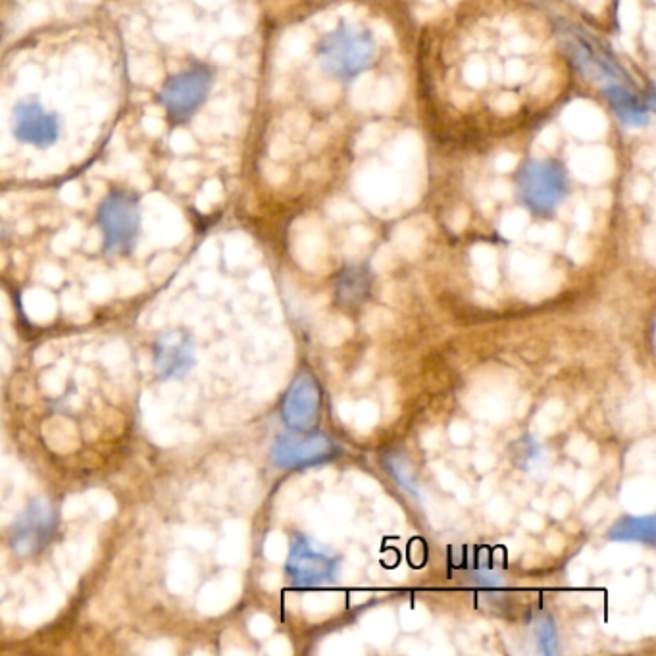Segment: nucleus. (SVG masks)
Returning <instances> with one entry per match:
<instances>
[{"label":"nucleus","instance_id":"nucleus-28","mask_svg":"<svg viewBox=\"0 0 656 656\" xmlns=\"http://www.w3.org/2000/svg\"><path fill=\"white\" fill-rule=\"evenodd\" d=\"M524 526L528 530H541L543 528V520L537 514H526L524 516Z\"/></svg>","mask_w":656,"mask_h":656},{"label":"nucleus","instance_id":"nucleus-2","mask_svg":"<svg viewBox=\"0 0 656 656\" xmlns=\"http://www.w3.org/2000/svg\"><path fill=\"white\" fill-rule=\"evenodd\" d=\"M568 187V172L555 158H528L516 174V193L533 214L555 212Z\"/></svg>","mask_w":656,"mask_h":656},{"label":"nucleus","instance_id":"nucleus-11","mask_svg":"<svg viewBox=\"0 0 656 656\" xmlns=\"http://www.w3.org/2000/svg\"><path fill=\"white\" fill-rule=\"evenodd\" d=\"M362 628L368 633L370 639H374V643H389V639L395 633V624L389 612H376L372 616L366 618V622H362Z\"/></svg>","mask_w":656,"mask_h":656},{"label":"nucleus","instance_id":"nucleus-12","mask_svg":"<svg viewBox=\"0 0 656 656\" xmlns=\"http://www.w3.org/2000/svg\"><path fill=\"white\" fill-rule=\"evenodd\" d=\"M614 537H622V539H643V537H653V520H628L622 522L616 530H614Z\"/></svg>","mask_w":656,"mask_h":656},{"label":"nucleus","instance_id":"nucleus-18","mask_svg":"<svg viewBox=\"0 0 656 656\" xmlns=\"http://www.w3.org/2000/svg\"><path fill=\"white\" fill-rule=\"evenodd\" d=\"M487 512H489V516H491L495 522H499V524L508 522V518H510V508H508V505H506L503 499H495V501L489 505V508H487Z\"/></svg>","mask_w":656,"mask_h":656},{"label":"nucleus","instance_id":"nucleus-8","mask_svg":"<svg viewBox=\"0 0 656 656\" xmlns=\"http://www.w3.org/2000/svg\"><path fill=\"white\" fill-rule=\"evenodd\" d=\"M10 129L16 141L35 149H49L60 137V120L43 104L22 101L12 110Z\"/></svg>","mask_w":656,"mask_h":656},{"label":"nucleus","instance_id":"nucleus-24","mask_svg":"<svg viewBox=\"0 0 656 656\" xmlns=\"http://www.w3.org/2000/svg\"><path fill=\"white\" fill-rule=\"evenodd\" d=\"M578 458H581L585 464H591L597 460V447L595 445H583Z\"/></svg>","mask_w":656,"mask_h":656},{"label":"nucleus","instance_id":"nucleus-25","mask_svg":"<svg viewBox=\"0 0 656 656\" xmlns=\"http://www.w3.org/2000/svg\"><path fill=\"white\" fill-rule=\"evenodd\" d=\"M441 441V433L437 429H431L426 435H424V447L426 449H435Z\"/></svg>","mask_w":656,"mask_h":656},{"label":"nucleus","instance_id":"nucleus-30","mask_svg":"<svg viewBox=\"0 0 656 656\" xmlns=\"http://www.w3.org/2000/svg\"><path fill=\"white\" fill-rule=\"evenodd\" d=\"M562 410H564V406L558 403V401H553V403H549L545 406V412H543V414H547V416H551V418H556V416L562 414Z\"/></svg>","mask_w":656,"mask_h":656},{"label":"nucleus","instance_id":"nucleus-29","mask_svg":"<svg viewBox=\"0 0 656 656\" xmlns=\"http://www.w3.org/2000/svg\"><path fill=\"white\" fill-rule=\"evenodd\" d=\"M605 508V501H601V503H597V505L593 506V508L587 512V516H585V518H587L589 522H593V520H599V516L605 512Z\"/></svg>","mask_w":656,"mask_h":656},{"label":"nucleus","instance_id":"nucleus-13","mask_svg":"<svg viewBox=\"0 0 656 656\" xmlns=\"http://www.w3.org/2000/svg\"><path fill=\"white\" fill-rule=\"evenodd\" d=\"M624 497H628V505L631 508H643L653 505V487L645 485L643 481H637L624 491Z\"/></svg>","mask_w":656,"mask_h":656},{"label":"nucleus","instance_id":"nucleus-32","mask_svg":"<svg viewBox=\"0 0 656 656\" xmlns=\"http://www.w3.org/2000/svg\"><path fill=\"white\" fill-rule=\"evenodd\" d=\"M456 491H458V499H460L462 503H466V501H468V491H466L464 487H456Z\"/></svg>","mask_w":656,"mask_h":656},{"label":"nucleus","instance_id":"nucleus-1","mask_svg":"<svg viewBox=\"0 0 656 656\" xmlns=\"http://www.w3.org/2000/svg\"><path fill=\"white\" fill-rule=\"evenodd\" d=\"M322 70L343 83L364 74L378 58V43L370 29L341 22L316 45Z\"/></svg>","mask_w":656,"mask_h":656},{"label":"nucleus","instance_id":"nucleus-19","mask_svg":"<svg viewBox=\"0 0 656 656\" xmlns=\"http://www.w3.org/2000/svg\"><path fill=\"white\" fill-rule=\"evenodd\" d=\"M451 439H453L455 445H466L470 441V428L466 424H462V422L453 424V428H451Z\"/></svg>","mask_w":656,"mask_h":656},{"label":"nucleus","instance_id":"nucleus-14","mask_svg":"<svg viewBox=\"0 0 656 656\" xmlns=\"http://www.w3.org/2000/svg\"><path fill=\"white\" fill-rule=\"evenodd\" d=\"M378 416L379 410L376 404L366 401V403H360L354 406L353 420L360 431H364V429L368 431V429L374 428L376 422H378Z\"/></svg>","mask_w":656,"mask_h":656},{"label":"nucleus","instance_id":"nucleus-27","mask_svg":"<svg viewBox=\"0 0 656 656\" xmlns=\"http://www.w3.org/2000/svg\"><path fill=\"white\" fill-rule=\"evenodd\" d=\"M339 416H341V420H343V422H349V420H353L354 404L349 403V401H343V403H339Z\"/></svg>","mask_w":656,"mask_h":656},{"label":"nucleus","instance_id":"nucleus-7","mask_svg":"<svg viewBox=\"0 0 656 656\" xmlns=\"http://www.w3.org/2000/svg\"><path fill=\"white\" fill-rule=\"evenodd\" d=\"M197 364L193 337L183 329L162 331L152 343V368L164 381L187 378Z\"/></svg>","mask_w":656,"mask_h":656},{"label":"nucleus","instance_id":"nucleus-6","mask_svg":"<svg viewBox=\"0 0 656 656\" xmlns=\"http://www.w3.org/2000/svg\"><path fill=\"white\" fill-rule=\"evenodd\" d=\"M560 39L581 76L591 81H601L603 85L610 81H628V74L616 58L578 27L562 24Z\"/></svg>","mask_w":656,"mask_h":656},{"label":"nucleus","instance_id":"nucleus-33","mask_svg":"<svg viewBox=\"0 0 656 656\" xmlns=\"http://www.w3.org/2000/svg\"><path fill=\"white\" fill-rule=\"evenodd\" d=\"M533 2H537V0H533Z\"/></svg>","mask_w":656,"mask_h":656},{"label":"nucleus","instance_id":"nucleus-5","mask_svg":"<svg viewBox=\"0 0 656 656\" xmlns=\"http://www.w3.org/2000/svg\"><path fill=\"white\" fill-rule=\"evenodd\" d=\"M214 87V70L206 64H195L176 76L170 77L162 91L160 102L172 124L191 120L208 99Z\"/></svg>","mask_w":656,"mask_h":656},{"label":"nucleus","instance_id":"nucleus-16","mask_svg":"<svg viewBox=\"0 0 656 656\" xmlns=\"http://www.w3.org/2000/svg\"><path fill=\"white\" fill-rule=\"evenodd\" d=\"M303 605L310 614H329L337 608L339 601H337V597L324 593V595H308L304 599Z\"/></svg>","mask_w":656,"mask_h":656},{"label":"nucleus","instance_id":"nucleus-4","mask_svg":"<svg viewBox=\"0 0 656 656\" xmlns=\"http://www.w3.org/2000/svg\"><path fill=\"white\" fill-rule=\"evenodd\" d=\"M60 524L58 508L47 497H33L8 530L10 549L22 558L39 556L54 539Z\"/></svg>","mask_w":656,"mask_h":656},{"label":"nucleus","instance_id":"nucleus-23","mask_svg":"<svg viewBox=\"0 0 656 656\" xmlns=\"http://www.w3.org/2000/svg\"><path fill=\"white\" fill-rule=\"evenodd\" d=\"M568 510H570V501L566 497H560L555 505L551 506V512L555 514L556 518H564L568 514Z\"/></svg>","mask_w":656,"mask_h":656},{"label":"nucleus","instance_id":"nucleus-26","mask_svg":"<svg viewBox=\"0 0 656 656\" xmlns=\"http://www.w3.org/2000/svg\"><path fill=\"white\" fill-rule=\"evenodd\" d=\"M354 483H356V487H358L360 491H364V493H374V491H376V483L370 480V478H362V476H356Z\"/></svg>","mask_w":656,"mask_h":656},{"label":"nucleus","instance_id":"nucleus-21","mask_svg":"<svg viewBox=\"0 0 656 656\" xmlns=\"http://www.w3.org/2000/svg\"><path fill=\"white\" fill-rule=\"evenodd\" d=\"M437 480L441 481V485L445 489H455L456 487V478L445 468H437Z\"/></svg>","mask_w":656,"mask_h":656},{"label":"nucleus","instance_id":"nucleus-17","mask_svg":"<svg viewBox=\"0 0 656 656\" xmlns=\"http://www.w3.org/2000/svg\"><path fill=\"white\" fill-rule=\"evenodd\" d=\"M401 622H403L406 630H418V628L424 626L426 614L422 610H416V608H404L403 614H401Z\"/></svg>","mask_w":656,"mask_h":656},{"label":"nucleus","instance_id":"nucleus-20","mask_svg":"<svg viewBox=\"0 0 656 656\" xmlns=\"http://www.w3.org/2000/svg\"><path fill=\"white\" fill-rule=\"evenodd\" d=\"M493 464H495V458H493L491 453H485V451H481V453H478V455L474 456V466H476L478 470H481V472H487V470H491V468H493Z\"/></svg>","mask_w":656,"mask_h":656},{"label":"nucleus","instance_id":"nucleus-22","mask_svg":"<svg viewBox=\"0 0 656 656\" xmlns=\"http://www.w3.org/2000/svg\"><path fill=\"white\" fill-rule=\"evenodd\" d=\"M589 489H591V476L580 472L578 474V480H576V493H578V497H585L589 493Z\"/></svg>","mask_w":656,"mask_h":656},{"label":"nucleus","instance_id":"nucleus-10","mask_svg":"<svg viewBox=\"0 0 656 656\" xmlns=\"http://www.w3.org/2000/svg\"><path fill=\"white\" fill-rule=\"evenodd\" d=\"M329 441L326 437H314L308 441H295V439H279L274 445V460L278 466H295L301 462H310L314 458L326 455Z\"/></svg>","mask_w":656,"mask_h":656},{"label":"nucleus","instance_id":"nucleus-15","mask_svg":"<svg viewBox=\"0 0 656 656\" xmlns=\"http://www.w3.org/2000/svg\"><path fill=\"white\" fill-rule=\"evenodd\" d=\"M351 331H353L351 324L345 318L339 316V318H335L333 322H329L328 326L324 328L322 337H324V341L329 343V345H337V343L345 341L351 335Z\"/></svg>","mask_w":656,"mask_h":656},{"label":"nucleus","instance_id":"nucleus-3","mask_svg":"<svg viewBox=\"0 0 656 656\" xmlns=\"http://www.w3.org/2000/svg\"><path fill=\"white\" fill-rule=\"evenodd\" d=\"M97 224L102 233L104 253L126 256L135 249L141 233L139 199L122 189L108 193L99 206Z\"/></svg>","mask_w":656,"mask_h":656},{"label":"nucleus","instance_id":"nucleus-9","mask_svg":"<svg viewBox=\"0 0 656 656\" xmlns=\"http://www.w3.org/2000/svg\"><path fill=\"white\" fill-rule=\"evenodd\" d=\"M605 99L614 116L626 127H645L651 122V106L633 91L630 81H610L603 85Z\"/></svg>","mask_w":656,"mask_h":656},{"label":"nucleus","instance_id":"nucleus-31","mask_svg":"<svg viewBox=\"0 0 656 656\" xmlns=\"http://www.w3.org/2000/svg\"><path fill=\"white\" fill-rule=\"evenodd\" d=\"M547 545L553 549V551H560V547H562V541L556 537V535H553L549 541H547Z\"/></svg>","mask_w":656,"mask_h":656}]
</instances>
